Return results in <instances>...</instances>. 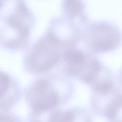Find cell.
<instances>
[{
	"instance_id": "8fae6325",
	"label": "cell",
	"mask_w": 122,
	"mask_h": 122,
	"mask_svg": "<svg viewBox=\"0 0 122 122\" xmlns=\"http://www.w3.org/2000/svg\"><path fill=\"white\" fill-rule=\"evenodd\" d=\"M118 81L121 85V86L122 87V68L120 69V70L119 71L118 73Z\"/></svg>"
},
{
	"instance_id": "9c48e42d",
	"label": "cell",
	"mask_w": 122,
	"mask_h": 122,
	"mask_svg": "<svg viewBox=\"0 0 122 122\" xmlns=\"http://www.w3.org/2000/svg\"><path fill=\"white\" fill-rule=\"evenodd\" d=\"M47 122H92L85 109L74 107L64 111L55 109L51 112Z\"/></svg>"
},
{
	"instance_id": "7a4b0ae2",
	"label": "cell",
	"mask_w": 122,
	"mask_h": 122,
	"mask_svg": "<svg viewBox=\"0 0 122 122\" xmlns=\"http://www.w3.org/2000/svg\"><path fill=\"white\" fill-rule=\"evenodd\" d=\"M72 83L58 74L34 80L26 91V98L33 112L52 111L65 102L71 96Z\"/></svg>"
},
{
	"instance_id": "5b68a950",
	"label": "cell",
	"mask_w": 122,
	"mask_h": 122,
	"mask_svg": "<svg viewBox=\"0 0 122 122\" xmlns=\"http://www.w3.org/2000/svg\"><path fill=\"white\" fill-rule=\"evenodd\" d=\"M81 40L89 52L102 54L113 51L120 46L122 32L111 21L95 20L82 29Z\"/></svg>"
},
{
	"instance_id": "6da1fadb",
	"label": "cell",
	"mask_w": 122,
	"mask_h": 122,
	"mask_svg": "<svg viewBox=\"0 0 122 122\" xmlns=\"http://www.w3.org/2000/svg\"><path fill=\"white\" fill-rule=\"evenodd\" d=\"M0 46L19 51L29 45L35 22L33 12L25 0H0Z\"/></svg>"
},
{
	"instance_id": "8992f818",
	"label": "cell",
	"mask_w": 122,
	"mask_h": 122,
	"mask_svg": "<svg viewBox=\"0 0 122 122\" xmlns=\"http://www.w3.org/2000/svg\"><path fill=\"white\" fill-rule=\"evenodd\" d=\"M82 29L63 16L52 18L46 31L52 35L64 50L75 47L81 39Z\"/></svg>"
},
{
	"instance_id": "ba28073f",
	"label": "cell",
	"mask_w": 122,
	"mask_h": 122,
	"mask_svg": "<svg viewBox=\"0 0 122 122\" xmlns=\"http://www.w3.org/2000/svg\"><path fill=\"white\" fill-rule=\"evenodd\" d=\"M61 10L64 17L83 28L90 21L83 0H61Z\"/></svg>"
},
{
	"instance_id": "52a82bcc",
	"label": "cell",
	"mask_w": 122,
	"mask_h": 122,
	"mask_svg": "<svg viewBox=\"0 0 122 122\" xmlns=\"http://www.w3.org/2000/svg\"><path fill=\"white\" fill-rule=\"evenodd\" d=\"M1 110L10 109L20 99V88L18 81L10 74L0 71Z\"/></svg>"
},
{
	"instance_id": "30bf717a",
	"label": "cell",
	"mask_w": 122,
	"mask_h": 122,
	"mask_svg": "<svg viewBox=\"0 0 122 122\" xmlns=\"http://www.w3.org/2000/svg\"><path fill=\"white\" fill-rule=\"evenodd\" d=\"M0 122H22L19 117L11 113L1 114Z\"/></svg>"
},
{
	"instance_id": "3957f363",
	"label": "cell",
	"mask_w": 122,
	"mask_h": 122,
	"mask_svg": "<svg viewBox=\"0 0 122 122\" xmlns=\"http://www.w3.org/2000/svg\"><path fill=\"white\" fill-rule=\"evenodd\" d=\"M60 64L67 76L92 86L108 69L94 54L76 46L64 49Z\"/></svg>"
},
{
	"instance_id": "277c9868",
	"label": "cell",
	"mask_w": 122,
	"mask_h": 122,
	"mask_svg": "<svg viewBox=\"0 0 122 122\" xmlns=\"http://www.w3.org/2000/svg\"><path fill=\"white\" fill-rule=\"evenodd\" d=\"M63 50L59 42L46 31L24 53L23 68L30 74L47 73L60 65Z\"/></svg>"
}]
</instances>
